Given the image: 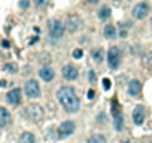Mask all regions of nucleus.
I'll list each match as a JSON object with an SVG mask.
<instances>
[{
    "label": "nucleus",
    "instance_id": "obj_1",
    "mask_svg": "<svg viewBox=\"0 0 152 143\" xmlns=\"http://www.w3.org/2000/svg\"><path fill=\"white\" fill-rule=\"evenodd\" d=\"M57 99H58V102L61 103V106L64 107L66 112L75 113L81 107V102H79L78 95H76V92L72 87H61L57 92Z\"/></svg>",
    "mask_w": 152,
    "mask_h": 143
},
{
    "label": "nucleus",
    "instance_id": "obj_2",
    "mask_svg": "<svg viewBox=\"0 0 152 143\" xmlns=\"http://www.w3.org/2000/svg\"><path fill=\"white\" fill-rule=\"evenodd\" d=\"M107 64L111 69H118L121 64V51L118 46H111L107 51Z\"/></svg>",
    "mask_w": 152,
    "mask_h": 143
},
{
    "label": "nucleus",
    "instance_id": "obj_3",
    "mask_svg": "<svg viewBox=\"0 0 152 143\" xmlns=\"http://www.w3.org/2000/svg\"><path fill=\"white\" fill-rule=\"evenodd\" d=\"M48 30L52 39H60L64 34V24H61L58 19H51L48 24Z\"/></svg>",
    "mask_w": 152,
    "mask_h": 143
},
{
    "label": "nucleus",
    "instance_id": "obj_4",
    "mask_svg": "<svg viewBox=\"0 0 152 143\" xmlns=\"http://www.w3.org/2000/svg\"><path fill=\"white\" fill-rule=\"evenodd\" d=\"M24 91H26V95H27L29 99H37V97H40V87H39L37 81H34V79H30L26 84Z\"/></svg>",
    "mask_w": 152,
    "mask_h": 143
},
{
    "label": "nucleus",
    "instance_id": "obj_5",
    "mask_svg": "<svg viewBox=\"0 0 152 143\" xmlns=\"http://www.w3.org/2000/svg\"><path fill=\"white\" fill-rule=\"evenodd\" d=\"M81 27H82V19H81L76 14H72V15L67 16V19H66V29H67L70 33L78 31Z\"/></svg>",
    "mask_w": 152,
    "mask_h": 143
},
{
    "label": "nucleus",
    "instance_id": "obj_6",
    "mask_svg": "<svg viewBox=\"0 0 152 143\" xmlns=\"http://www.w3.org/2000/svg\"><path fill=\"white\" fill-rule=\"evenodd\" d=\"M26 115L31 119V121H40L43 118V109L39 104H30L26 109Z\"/></svg>",
    "mask_w": 152,
    "mask_h": 143
},
{
    "label": "nucleus",
    "instance_id": "obj_7",
    "mask_svg": "<svg viewBox=\"0 0 152 143\" xmlns=\"http://www.w3.org/2000/svg\"><path fill=\"white\" fill-rule=\"evenodd\" d=\"M75 128H76V125L73 121H64L58 127V136L60 137H69L75 133Z\"/></svg>",
    "mask_w": 152,
    "mask_h": 143
},
{
    "label": "nucleus",
    "instance_id": "obj_8",
    "mask_svg": "<svg viewBox=\"0 0 152 143\" xmlns=\"http://www.w3.org/2000/svg\"><path fill=\"white\" fill-rule=\"evenodd\" d=\"M148 14H149V6L145 2H140L133 8V16L136 19H143V18L148 16Z\"/></svg>",
    "mask_w": 152,
    "mask_h": 143
},
{
    "label": "nucleus",
    "instance_id": "obj_9",
    "mask_svg": "<svg viewBox=\"0 0 152 143\" xmlns=\"http://www.w3.org/2000/svg\"><path fill=\"white\" fill-rule=\"evenodd\" d=\"M61 73H63V78L66 79V81H76L78 76H79L78 69H76L75 66H70V64L64 66L63 70H61Z\"/></svg>",
    "mask_w": 152,
    "mask_h": 143
},
{
    "label": "nucleus",
    "instance_id": "obj_10",
    "mask_svg": "<svg viewBox=\"0 0 152 143\" xmlns=\"http://www.w3.org/2000/svg\"><path fill=\"white\" fill-rule=\"evenodd\" d=\"M133 121L136 125H142L145 121V109L143 106H136L133 110Z\"/></svg>",
    "mask_w": 152,
    "mask_h": 143
},
{
    "label": "nucleus",
    "instance_id": "obj_11",
    "mask_svg": "<svg viewBox=\"0 0 152 143\" xmlns=\"http://www.w3.org/2000/svg\"><path fill=\"white\" fill-rule=\"evenodd\" d=\"M6 100H8V103H11V104H18V103L21 102V89H19V88L11 89V91L8 92V95H6Z\"/></svg>",
    "mask_w": 152,
    "mask_h": 143
},
{
    "label": "nucleus",
    "instance_id": "obj_12",
    "mask_svg": "<svg viewBox=\"0 0 152 143\" xmlns=\"http://www.w3.org/2000/svg\"><path fill=\"white\" fill-rule=\"evenodd\" d=\"M128 92H130V95H133V97H139L140 92H142V84L137 79L130 81V84H128Z\"/></svg>",
    "mask_w": 152,
    "mask_h": 143
},
{
    "label": "nucleus",
    "instance_id": "obj_13",
    "mask_svg": "<svg viewBox=\"0 0 152 143\" xmlns=\"http://www.w3.org/2000/svg\"><path fill=\"white\" fill-rule=\"evenodd\" d=\"M11 121H12V116H11V113L8 112V109H5V107H0V127H8L9 124H11Z\"/></svg>",
    "mask_w": 152,
    "mask_h": 143
},
{
    "label": "nucleus",
    "instance_id": "obj_14",
    "mask_svg": "<svg viewBox=\"0 0 152 143\" xmlns=\"http://www.w3.org/2000/svg\"><path fill=\"white\" fill-rule=\"evenodd\" d=\"M39 76L45 81V82H51L55 76V72L51 69V67H42L40 72H39Z\"/></svg>",
    "mask_w": 152,
    "mask_h": 143
},
{
    "label": "nucleus",
    "instance_id": "obj_15",
    "mask_svg": "<svg viewBox=\"0 0 152 143\" xmlns=\"http://www.w3.org/2000/svg\"><path fill=\"white\" fill-rule=\"evenodd\" d=\"M104 37H107V39H113V37H116V29H115V26H112V24H107V26L104 27Z\"/></svg>",
    "mask_w": 152,
    "mask_h": 143
},
{
    "label": "nucleus",
    "instance_id": "obj_16",
    "mask_svg": "<svg viewBox=\"0 0 152 143\" xmlns=\"http://www.w3.org/2000/svg\"><path fill=\"white\" fill-rule=\"evenodd\" d=\"M34 134L33 133H30V131H26V133H23L21 134V137H19V143H34Z\"/></svg>",
    "mask_w": 152,
    "mask_h": 143
},
{
    "label": "nucleus",
    "instance_id": "obj_17",
    "mask_svg": "<svg viewBox=\"0 0 152 143\" xmlns=\"http://www.w3.org/2000/svg\"><path fill=\"white\" fill-rule=\"evenodd\" d=\"M91 57H93V60H96L97 63H101V61H103V57H104V49H103V48H97V49L93 51Z\"/></svg>",
    "mask_w": 152,
    "mask_h": 143
},
{
    "label": "nucleus",
    "instance_id": "obj_18",
    "mask_svg": "<svg viewBox=\"0 0 152 143\" xmlns=\"http://www.w3.org/2000/svg\"><path fill=\"white\" fill-rule=\"evenodd\" d=\"M98 16H100L101 19L109 18V16H111V8H109V6H101L100 11H98Z\"/></svg>",
    "mask_w": 152,
    "mask_h": 143
},
{
    "label": "nucleus",
    "instance_id": "obj_19",
    "mask_svg": "<svg viewBox=\"0 0 152 143\" xmlns=\"http://www.w3.org/2000/svg\"><path fill=\"white\" fill-rule=\"evenodd\" d=\"M113 125H115V130H116V131H121V130H122V127H124V118H122L121 113H119L118 116H115Z\"/></svg>",
    "mask_w": 152,
    "mask_h": 143
},
{
    "label": "nucleus",
    "instance_id": "obj_20",
    "mask_svg": "<svg viewBox=\"0 0 152 143\" xmlns=\"http://www.w3.org/2000/svg\"><path fill=\"white\" fill-rule=\"evenodd\" d=\"M88 143H106V139H104V136H101V134H93V136L88 139Z\"/></svg>",
    "mask_w": 152,
    "mask_h": 143
},
{
    "label": "nucleus",
    "instance_id": "obj_21",
    "mask_svg": "<svg viewBox=\"0 0 152 143\" xmlns=\"http://www.w3.org/2000/svg\"><path fill=\"white\" fill-rule=\"evenodd\" d=\"M121 113V107H119V103L116 102V99L112 100V115L113 116H118Z\"/></svg>",
    "mask_w": 152,
    "mask_h": 143
},
{
    "label": "nucleus",
    "instance_id": "obj_22",
    "mask_svg": "<svg viewBox=\"0 0 152 143\" xmlns=\"http://www.w3.org/2000/svg\"><path fill=\"white\" fill-rule=\"evenodd\" d=\"M5 70L9 72V73H16V66H15V64H6V66H5Z\"/></svg>",
    "mask_w": 152,
    "mask_h": 143
},
{
    "label": "nucleus",
    "instance_id": "obj_23",
    "mask_svg": "<svg viewBox=\"0 0 152 143\" xmlns=\"http://www.w3.org/2000/svg\"><path fill=\"white\" fill-rule=\"evenodd\" d=\"M101 84H103V89H104V91H109V89H111V79L104 78Z\"/></svg>",
    "mask_w": 152,
    "mask_h": 143
},
{
    "label": "nucleus",
    "instance_id": "obj_24",
    "mask_svg": "<svg viewBox=\"0 0 152 143\" xmlns=\"http://www.w3.org/2000/svg\"><path fill=\"white\" fill-rule=\"evenodd\" d=\"M48 2H49V0H34L36 6H39V8H45L48 5Z\"/></svg>",
    "mask_w": 152,
    "mask_h": 143
},
{
    "label": "nucleus",
    "instance_id": "obj_25",
    "mask_svg": "<svg viewBox=\"0 0 152 143\" xmlns=\"http://www.w3.org/2000/svg\"><path fill=\"white\" fill-rule=\"evenodd\" d=\"M30 6V0H19V8L21 9H27Z\"/></svg>",
    "mask_w": 152,
    "mask_h": 143
},
{
    "label": "nucleus",
    "instance_id": "obj_26",
    "mask_svg": "<svg viewBox=\"0 0 152 143\" xmlns=\"http://www.w3.org/2000/svg\"><path fill=\"white\" fill-rule=\"evenodd\" d=\"M97 122H98V124L106 122V113H103V112H101V113H98V115H97Z\"/></svg>",
    "mask_w": 152,
    "mask_h": 143
},
{
    "label": "nucleus",
    "instance_id": "obj_27",
    "mask_svg": "<svg viewBox=\"0 0 152 143\" xmlns=\"http://www.w3.org/2000/svg\"><path fill=\"white\" fill-rule=\"evenodd\" d=\"M82 55H83V51H82V49H75V51H73V57H75V58H82Z\"/></svg>",
    "mask_w": 152,
    "mask_h": 143
},
{
    "label": "nucleus",
    "instance_id": "obj_28",
    "mask_svg": "<svg viewBox=\"0 0 152 143\" xmlns=\"http://www.w3.org/2000/svg\"><path fill=\"white\" fill-rule=\"evenodd\" d=\"M88 78H90V84H94V82H96V73H94V70H91L90 73H88Z\"/></svg>",
    "mask_w": 152,
    "mask_h": 143
},
{
    "label": "nucleus",
    "instance_id": "obj_29",
    "mask_svg": "<svg viewBox=\"0 0 152 143\" xmlns=\"http://www.w3.org/2000/svg\"><path fill=\"white\" fill-rule=\"evenodd\" d=\"M94 95H96L94 89H90V91H88V99H90V100H91V99H94Z\"/></svg>",
    "mask_w": 152,
    "mask_h": 143
},
{
    "label": "nucleus",
    "instance_id": "obj_30",
    "mask_svg": "<svg viewBox=\"0 0 152 143\" xmlns=\"http://www.w3.org/2000/svg\"><path fill=\"white\" fill-rule=\"evenodd\" d=\"M2 46H3V48H9V42H8V40H3V42H2Z\"/></svg>",
    "mask_w": 152,
    "mask_h": 143
},
{
    "label": "nucleus",
    "instance_id": "obj_31",
    "mask_svg": "<svg viewBox=\"0 0 152 143\" xmlns=\"http://www.w3.org/2000/svg\"><path fill=\"white\" fill-rule=\"evenodd\" d=\"M86 2H88L90 5H96V3L98 2V0H86Z\"/></svg>",
    "mask_w": 152,
    "mask_h": 143
},
{
    "label": "nucleus",
    "instance_id": "obj_32",
    "mask_svg": "<svg viewBox=\"0 0 152 143\" xmlns=\"http://www.w3.org/2000/svg\"><path fill=\"white\" fill-rule=\"evenodd\" d=\"M6 85H8V84H6V81H0V87H2V88H3V87H6Z\"/></svg>",
    "mask_w": 152,
    "mask_h": 143
},
{
    "label": "nucleus",
    "instance_id": "obj_33",
    "mask_svg": "<svg viewBox=\"0 0 152 143\" xmlns=\"http://www.w3.org/2000/svg\"><path fill=\"white\" fill-rule=\"evenodd\" d=\"M121 143H130V142H128V140H124V142H121Z\"/></svg>",
    "mask_w": 152,
    "mask_h": 143
},
{
    "label": "nucleus",
    "instance_id": "obj_34",
    "mask_svg": "<svg viewBox=\"0 0 152 143\" xmlns=\"http://www.w3.org/2000/svg\"><path fill=\"white\" fill-rule=\"evenodd\" d=\"M151 26H152V18H151Z\"/></svg>",
    "mask_w": 152,
    "mask_h": 143
},
{
    "label": "nucleus",
    "instance_id": "obj_35",
    "mask_svg": "<svg viewBox=\"0 0 152 143\" xmlns=\"http://www.w3.org/2000/svg\"><path fill=\"white\" fill-rule=\"evenodd\" d=\"M113 2H119V0H113Z\"/></svg>",
    "mask_w": 152,
    "mask_h": 143
}]
</instances>
